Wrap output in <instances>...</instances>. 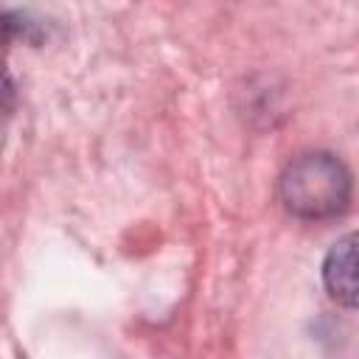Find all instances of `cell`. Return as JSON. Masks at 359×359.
<instances>
[{"mask_svg": "<svg viewBox=\"0 0 359 359\" xmlns=\"http://www.w3.org/2000/svg\"><path fill=\"white\" fill-rule=\"evenodd\" d=\"M278 194L283 208L297 219H334L351 205V171L328 151H309L283 168Z\"/></svg>", "mask_w": 359, "mask_h": 359, "instance_id": "1", "label": "cell"}, {"mask_svg": "<svg viewBox=\"0 0 359 359\" xmlns=\"http://www.w3.org/2000/svg\"><path fill=\"white\" fill-rule=\"evenodd\" d=\"M323 283L331 300L345 309H356V233H348L328 250L323 261Z\"/></svg>", "mask_w": 359, "mask_h": 359, "instance_id": "2", "label": "cell"}, {"mask_svg": "<svg viewBox=\"0 0 359 359\" xmlns=\"http://www.w3.org/2000/svg\"><path fill=\"white\" fill-rule=\"evenodd\" d=\"M22 31H25V25L20 22V17H14V14H0V73H3V59H6L8 42L17 39Z\"/></svg>", "mask_w": 359, "mask_h": 359, "instance_id": "3", "label": "cell"}]
</instances>
